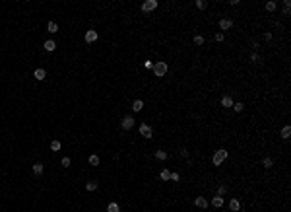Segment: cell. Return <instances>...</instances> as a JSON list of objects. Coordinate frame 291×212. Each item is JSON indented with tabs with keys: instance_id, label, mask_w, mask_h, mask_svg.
Returning <instances> with one entry per match:
<instances>
[{
	"instance_id": "obj_1",
	"label": "cell",
	"mask_w": 291,
	"mask_h": 212,
	"mask_svg": "<svg viewBox=\"0 0 291 212\" xmlns=\"http://www.w3.org/2000/svg\"><path fill=\"white\" fill-rule=\"evenodd\" d=\"M227 156H229V154H227V150H223V148H221V150H217L216 154H213V158H212V164L213 165H221L223 162L227 160Z\"/></svg>"
},
{
	"instance_id": "obj_2",
	"label": "cell",
	"mask_w": 291,
	"mask_h": 212,
	"mask_svg": "<svg viewBox=\"0 0 291 212\" xmlns=\"http://www.w3.org/2000/svg\"><path fill=\"white\" fill-rule=\"evenodd\" d=\"M153 74H155L157 78H163V76L167 74V62H155V66H153Z\"/></svg>"
},
{
	"instance_id": "obj_3",
	"label": "cell",
	"mask_w": 291,
	"mask_h": 212,
	"mask_svg": "<svg viewBox=\"0 0 291 212\" xmlns=\"http://www.w3.org/2000/svg\"><path fill=\"white\" fill-rule=\"evenodd\" d=\"M155 8H157V0H146V2L142 4V12H146V14L153 12Z\"/></svg>"
},
{
	"instance_id": "obj_4",
	"label": "cell",
	"mask_w": 291,
	"mask_h": 212,
	"mask_svg": "<svg viewBox=\"0 0 291 212\" xmlns=\"http://www.w3.org/2000/svg\"><path fill=\"white\" fill-rule=\"evenodd\" d=\"M120 127L124 128V131H130V128L134 127V119L130 117V115H126V117L122 119V121H120Z\"/></svg>"
},
{
	"instance_id": "obj_5",
	"label": "cell",
	"mask_w": 291,
	"mask_h": 212,
	"mask_svg": "<svg viewBox=\"0 0 291 212\" xmlns=\"http://www.w3.org/2000/svg\"><path fill=\"white\" fill-rule=\"evenodd\" d=\"M140 134H142L144 138H152L153 136V131L149 125H140Z\"/></svg>"
},
{
	"instance_id": "obj_6",
	"label": "cell",
	"mask_w": 291,
	"mask_h": 212,
	"mask_svg": "<svg viewBox=\"0 0 291 212\" xmlns=\"http://www.w3.org/2000/svg\"><path fill=\"white\" fill-rule=\"evenodd\" d=\"M217 25H219V27L225 31V29H231V27H233V22H231L229 18H223V19H219V24H217Z\"/></svg>"
},
{
	"instance_id": "obj_7",
	"label": "cell",
	"mask_w": 291,
	"mask_h": 212,
	"mask_svg": "<svg viewBox=\"0 0 291 212\" xmlns=\"http://www.w3.org/2000/svg\"><path fill=\"white\" fill-rule=\"evenodd\" d=\"M194 204H196L198 208H208V200H206L204 197H196L194 198Z\"/></svg>"
},
{
	"instance_id": "obj_8",
	"label": "cell",
	"mask_w": 291,
	"mask_h": 212,
	"mask_svg": "<svg viewBox=\"0 0 291 212\" xmlns=\"http://www.w3.org/2000/svg\"><path fill=\"white\" fill-rule=\"evenodd\" d=\"M97 41V33L93 31V29H89L88 33H86V43H95Z\"/></svg>"
},
{
	"instance_id": "obj_9",
	"label": "cell",
	"mask_w": 291,
	"mask_h": 212,
	"mask_svg": "<svg viewBox=\"0 0 291 212\" xmlns=\"http://www.w3.org/2000/svg\"><path fill=\"white\" fill-rule=\"evenodd\" d=\"M142 109H144V101L142 99H134V101H132V111L138 113V111H142Z\"/></svg>"
},
{
	"instance_id": "obj_10",
	"label": "cell",
	"mask_w": 291,
	"mask_h": 212,
	"mask_svg": "<svg viewBox=\"0 0 291 212\" xmlns=\"http://www.w3.org/2000/svg\"><path fill=\"white\" fill-rule=\"evenodd\" d=\"M33 74H35V78H37V80H45V78H47V70H45V68H37Z\"/></svg>"
},
{
	"instance_id": "obj_11",
	"label": "cell",
	"mask_w": 291,
	"mask_h": 212,
	"mask_svg": "<svg viewBox=\"0 0 291 212\" xmlns=\"http://www.w3.org/2000/svg\"><path fill=\"white\" fill-rule=\"evenodd\" d=\"M43 47H45V51H49V53H51V51H55V49H56V43L49 39V41H45V43H43Z\"/></svg>"
},
{
	"instance_id": "obj_12",
	"label": "cell",
	"mask_w": 291,
	"mask_h": 212,
	"mask_svg": "<svg viewBox=\"0 0 291 212\" xmlns=\"http://www.w3.org/2000/svg\"><path fill=\"white\" fill-rule=\"evenodd\" d=\"M212 204H213L216 208H221V206H223V197H217V195H216V197L212 198Z\"/></svg>"
},
{
	"instance_id": "obj_13",
	"label": "cell",
	"mask_w": 291,
	"mask_h": 212,
	"mask_svg": "<svg viewBox=\"0 0 291 212\" xmlns=\"http://www.w3.org/2000/svg\"><path fill=\"white\" fill-rule=\"evenodd\" d=\"M229 208H231V210H241V203L239 200H237V198H231V200H229Z\"/></svg>"
},
{
	"instance_id": "obj_14",
	"label": "cell",
	"mask_w": 291,
	"mask_h": 212,
	"mask_svg": "<svg viewBox=\"0 0 291 212\" xmlns=\"http://www.w3.org/2000/svg\"><path fill=\"white\" fill-rule=\"evenodd\" d=\"M43 169H45V167H43V164H41V162L33 164V173H35V175H41V173H43Z\"/></svg>"
},
{
	"instance_id": "obj_15",
	"label": "cell",
	"mask_w": 291,
	"mask_h": 212,
	"mask_svg": "<svg viewBox=\"0 0 291 212\" xmlns=\"http://www.w3.org/2000/svg\"><path fill=\"white\" fill-rule=\"evenodd\" d=\"M289 136H291V127H289V125H285V127L282 128V138H285V140H287Z\"/></svg>"
},
{
	"instance_id": "obj_16",
	"label": "cell",
	"mask_w": 291,
	"mask_h": 212,
	"mask_svg": "<svg viewBox=\"0 0 291 212\" xmlns=\"http://www.w3.org/2000/svg\"><path fill=\"white\" fill-rule=\"evenodd\" d=\"M221 105L223 107H233V99L229 95H225V97H221Z\"/></svg>"
},
{
	"instance_id": "obj_17",
	"label": "cell",
	"mask_w": 291,
	"mask_h": 212,
	"mask_svg": "<svg viewBox=\"0 0 291 212\" xmlns=\"http://www.w3.org/2000/svg\"><path fill=\"white\" fill-rule=\"evenodd\" d=\"M155 158L157 160H167V158H169V154H167V152H163V150H155Z\"/></svg>"
},
{
	"instance_id": "obj_18",
	"label": "cell",
	"mask_w": 291,
	"mask_h": 212,
	"mask_svg": "<svg viewBox=\"0 0 291 212\" xmlns=\"http://www.w3.org/2000/svg\"><path fill=\"white\" fill-rule=\"evenodd\" d=\"M159 177H161L163 181H169V179H171V171H169V169H161V173H159Z\"/></svg>"
},
{
	"instance_id": "obj_19",
	"label": "cell",
	"mask_w": 291,
	"mask_h": 212,
	"mask_svg": "<svg viewBox=\"0 0 291 212\" xmlns=\"http://www.w3.org/2000/svg\"><path fill=\"white\" fill-rule=\"evenodd\" d=\"M88 162H89L91 165H99V156H97V154H91V156L88 158Z\"/></svg>"
},
{
	"instance_id": "obj_20",
	"label": "cell",
	"mask_w": 291,
	"mask_h": 212,
	"mask_svg": "<svg viewBox=\"0 0 291 212\" xmlns=\"http://www.w3.org/2000/svg\"><path fill=\"white\" fill-rule=\"evenodd\" d=\"M107 210L109 212H120V206L116 203H109V206H107Z\"/></svg>"
},
{
	"instance_id": "obj_21",
	"label": "cell",
	"mask_w": 291,
	"mask_h": 212,
	"mask_svg": "<svg viewBox=\"0 0 291 212\" xmlns=\"http://www.w3.org/2000/svg\"><path fill=\"white\" fill-rule=\"evenodd\" d=\"M262 165L266 167V169H270V167L274 165V160H272V158H264V160H262Z\"/></svg>"
},
{
	"instance_id": "obj_22",
	"label": "cell",
	"mask_w": 291,
	"mask_h": 212,
	"mask_svg": "<svg viewBox=\"0 0 291 212\" xmlns=\"http://www.w3.org/2000/svg\"><path fill=\"white\" fill-rule=\"evenodd\" d=\"M47 29H49L51 33H56V31H58V25H56L55 22H49V24H47Z\"/></svg>"
},
{
	"instance_id": "obj_23",
	"label": "cell",
	"mask_w": 291,
	"mask_h": 212,
	"mask_svg": "<svg viewBox=\"0 0 291 212\" xmlns=\"http://www.w3.org/2000/svg\"><path fill=\"white\" fill-rule=\"evenodd\" d=\"M86 189H88L89 193L95 191V189H97V181H88V183H86Z\"/></svg>"
},
{
	"instance_id": "obj_24",
	"label": "cell",
	"mask_w": 291,
	"mask_h": 212,
	"mask_svg": "<svg viewBox=\"0 0 291 212\" xmlns=\"http://www.w3.org/2000/svg\"><path fill=\"white\" fill-rule=\"evenodd\" d=\"M60 148H62V144H60L58 140H52V142H51V150H52V152H58Z\"/></svg>"
},
{
	"instance_id": "obj_25",
	"label": "cell",
	"mask_w": 291,
	"mask_h": 212,
	"mask_svg": "<svg viewBox=\"0 0 291 212\" xmlns=\"http://www.w3.org/2000/svg\"><path fill=\"white\" fill-rule=\"evenodd\" d=\"M276 2H274V0H270V2H266V10H268V12H274V10H276Z\"/></svg>"
},
{
	"instance_id": "obj_26",
	"label": "cell",
	"mask_w": 291,
	"mask_h": 212,
	"mask_svg": "<svg viewBox=\"0 0 291 212\" xmlns=\"http://www.w3.org/2000/svg\"><path fill=\"white\" fill-rule=\"evenodd\" d=\"M206 6H208V2H206V0H196V8L206 10Z\"/></svg>"
},
{
	"instance_id": "obj_27",
	"label": "cell",
	"mask_w": 291,
	"mask_h": 212,
	"mask_svg": "<svg viewBox=\"0 0 291 212\" xmlns=\"http://www.w3.org/2000/svg\"><path fill=\"white\" fill-rule=\"evenodd\" d=\"M227 193V187L225 185H219V187H217V197H221V195H225Z\"/></svg>"
},
{
	"instance_id": "obj_28",
	"label": "cell",
	"mask_w": 291,
	"mask_h": 212,
	"mask_svg": "<svg viewBox=\"0 0 291 212\" xmlns=\"http://www.w3.org/2000/svg\"><path fill=\"white\" fill-rule=\"evenodd\" d=\"M283 8H285V10H283V14L289 16V8H291V2H289V0H285V2H283Z\"/></svg>"
},
{
	"instance_id": "obj_29",
	"label": "cell",
	"mask_w": 291,
	"mask_h": 212,
	"mask_svg": "<svg viewBox=\"0 0 291 212\" xmlns=\"http://www.w3.org/2000/svg\"><path fill=\"white\" fill-rule=\"evenodd\" d=\"M192 41H194V45H202V43H204V37H202V35H194Z\"/></svg>"
},
{
	"instance_id": "obj_30",
	"label": "cell",
	"mask_w": 291,
	"mask_h": 212,
	"mask_svg": "<svg viewBox=\"0 0 291 212\" xmlns=\"http://www.w3.org/2000/svg\"><path fill=\"white\" fill-rule=\"evenodd\" d=\"M250 61H252V62H260V55H258L256 51H254L252 55H250Z\"/></svg>"
},
{
	"instance_id": "obj_31",
	"label": "cell",
	"mask_w": 291,
	"mask_h": 212,
	"mask_svg": "<svg viewBox=\"0 0 291 212\" xmlns=\"http://www.w3.org/2000/svg\"><path fill=\"white\" fill-rule=\"evenodd\" d=\"M233 109H235L237 113H241V111L245 109V105H243V103H233Z\"/></svg>"
},
{
	"instance_id": "obj_32",
	"label": "cell",
	"mask_w": 291,
	"mask_h": 212,
	"mask_svg": "<svg viewBox=\"0 0 291 212\" xmlns=\"http://www.w3.org/2000/svg\"><path fill=\"white\" fill-rule=\"evenodd\" d=\"M60 165H62V167H70V158H62Z\"/></svg>"
},
{
	"instance_id": "obj_33",
	"label": "cell",
	"mask_w": 291,
	"mask_h": 212,
	"mask_svg": "<svg viewBox=\"0 0 291 212\" xmlns=\"http://www.w3.org/2000/svg\"><path fill=\"white\" fill-rule=\"evenodd\" d=\"M216 41H217V43L223 41V33H216Z\"/></svg>"
},
{
	"instance_id": "obj_34",
	"label": "cell",
	"mask_w": 291,
	"mask_h": 212,
	"mask_svg": "<svg viewBox=\"0 0 291 212\" xmlns=\"http://www.w3.org/2000/svg\"><path fill=\"white\" fill-rule=\"evenodd\" d=\"M171 179H173V181H179V179H180L179 173H171Z\"/></svg>"
},
{
	"instance_id": "obj_35",
	"label": "cell",
	"mask_w": 291,
	"mask_h": 212,
	"mask_svg": "<svg viewBox=\"0 0 291 212\" xmlns=\"http://www.w3.org/2000/svg\"><path fill=\"white\" fill-rule=\"evenodd\" d=\"M180 156H183V158H188V150H180Z\"/></svg>"
},
{
	"instance_id": "obj_36",
	"label": "cell",
	"mask_w": 291,
	"mask_h": 212,
	"mask_svg": "<svg viewBox=\"0 0 291 212\" xmlns=\"http://www.w3.org/2000/svg\"><path fill=\"white\" fill-rule=\"evenodd\" d=\"M239 212H246V210H239Z\"/></svg>"
}]
</instances>
